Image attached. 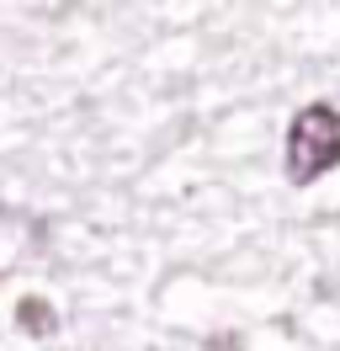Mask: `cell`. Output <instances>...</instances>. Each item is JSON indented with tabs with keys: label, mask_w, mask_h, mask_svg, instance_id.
I'll list each match as a JSON object with an SVG mask.
<instances>
[{
	"label": "cell",
	"mask_w": 340,
	"mask_h": 351,
	"mask_svg": "<svg viewBox=\"0 0 340 351\" xmlns=\"http://www.w3.org/2000/svg\"><path fill=\"white\" fill-rule=\"evenodd\" d=\"M335 165H340V112L330 101H308L287 128V181L314 186Z\"/></svg>",
	"instance_id": "obj_1"
},
{
	"label": "cell",
	"mask_w": 340,
	"mask_h": 351,
	"mask_svg": "<svg viewBox=\"0 0 340 351\" xmlns=\"http://www.w3.org/2000/svg\"><path fill=\"white\" fill-rule=\"evenodd\" d=\"M16 330L42 341V335H53V330H59V314H53L48 298H21V304H16Z\"/></svg>",
	"instance_id": "obj_2"
},
{
	"label": "cell",
	"mask_w": 340,
	"mask_h": 351,
	"mask_svg": "<svg viewBox=\"0 0 340 351\" xmlns=\"http://www.w3.org/2000/svg\"><path fill=\"white\" fill-rule=\"evenodd\" d=\"M208 351H245V341L239 335H218V341H208Z\"/></svg>",
	"instance_id": "obj_3"
}]
</instances>
